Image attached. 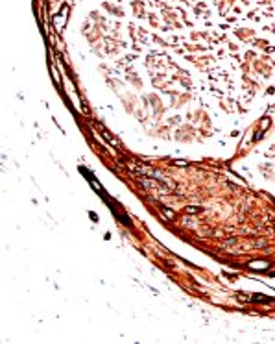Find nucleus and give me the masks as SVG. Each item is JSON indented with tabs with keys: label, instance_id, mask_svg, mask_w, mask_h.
I'll use <instances>...</instances> for the list:
<instances>
[{
	"label": "nucleus",
	"instance_id": "f257e3e1",
	"mask_svg": "<svg viewBox=\"0 0 275 344\" xmlns=\"http://www.w3.org/2000/svg\"><path fill=\"white\" fill-rule=\"evenodd\" d=\"M251 268H255V270H264L266 266H270V263H266V261H253L249 264Z\"/></svg>",
	"mask_w": 275,
	"mask_h": 344
},
{
	"label": "nucleus",
	"instance_id": "f03ea898",
	"mask_svg": "<svg viewBox=\"0 0 275 344\" xmlns=\"http://www.w3.org/2000/svg\"><path fill=\"white\" fill-rule=\"evenodd\" d=\"M253 300H257V302H272V298H262V294H257Z\"/></svg>",
	"mask_w": 275,
	"mask_h": 344
}]
</instances>
